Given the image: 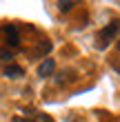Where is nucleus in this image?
<instances>
[{
	"instance_id": "9d476101",
	"label": "nucleus",
	"mask_w": 120,
	"mask_h": 122,
	"mask_svg": "<svg viewBox=\"0 0 120 122\" xmlns=\"http://www.w3.org/2000/svg\"><path fill=\"white\" fill-rule=\"evenodd\" d=\"M118 47H120V42H118Z\"/></svg>"
},
{
	"instance_id": "0eeeda50",
	"label": "nucleus",
	"mask_w": 120,
	"mask_h": 122,
	"mask_svg": "<svg viewBox=\"0 0 120 122\" xmlns=\"http://www.w3.org/2000/svg\"><path fill=\"white\" fill-rule=\"evenodd\" d=\"M0 60H2V62L13 60V51H11V49H0Z\"/></svg>"
},
{
	"instance_id": "1a4fd4ad",
	"label": "nucleus",
	"mask_w": 120,
	"mask_h": 122,
	"mask_svg": "<svg viewBox=\"0 0 120 122\" xmlns=\"http://www.w3.org/2000/svg\"><path fill=\"white\" fill-rule=\"evenodd\" d=\"M13 122H33V120H25V118H13Z\"/></svg>"
},
{
	"instance_id": "f03ea898",
	"label": "nucleus",
	"mask_w": 120,
	"mask_h": 122,
	"mask_svg": "<svg viewBox=\"0 0 120 122\" xmlns=\"http://www.w3.org/2000/svg\"><path fill=\"white\" fill-rule=\"evenodd\" d=\"M53 71H56V60L47 58V60H42V62H40V67H38V76H40V78H49V76H53Z\"/></svg>"
},
{
	"instance_id": "7ed1b4c3",
	"label": "nucleus",
	"mask_w": 120,
	"mask_h": 122,
	"mask_svg": "<svg viewBox=\"0 0 120 122\" xmlns=\"http://www.w3.org/2000/svg\"><path fill=\"white\" fill-rule=\"evenodd\" d=\"M51 47H53V45H51L49 40H42L40 45L31 51V56H33V58H45V60H47V58H49V53H51Z\"/></svg>"
},
{
	"instance_id": "20e7f679",
	"label": "nucleus",
	"mask_w": 120,
	"mask_h": 122,
	"mask_svg": "<svg viewBox=\"0 0 120 122\" xmlns=\"http://www.w3.org/2000/svg\"><path fill=\"white\" fill-rule=\"evenodd\" d=\"M5 36H7V45H9V47H18L20 45V36H18V29L13 25L5 27Z\"/></svg>"
},
{
	"instance_id": "f257e3e1",
	"label": "nucleus",
	"mask_w": 120,
	"mask_h": 122,
	"mask_svg": "<svg viewBox=\"0 0 120 122\" xmlns=\"http://www.w3.org/2000/svg\"><path fill=\"white\" fill-rule=\"evenodd\" d=\"M120 29V22H109L104 29L100 31V36H98V49H107L109 47V42L116 38V33Z\"/></svg>"
},
{
	"instance_id": "423d86ee",
	"label": "nucleus",
	"mask_w": 120,
	"mask_h": 122,
	"mask_svg": "<svg viewBox=\"0 0 120 122\" xmlns=\"http://www.w3.org/2000/svg\"><path fill=\"white\" fill-rule=\"evenodd\" d=\"M76 7V0H60L58 2V9L62 11V13H67V11H71Z\"/></svg>"
},
{
	"instance_id": "6e6552de",
	"label": "nucleus",
	"mask_w": 120,
	"mask_h": 122,
	"mask_svg": "<svg viewBox=\"0 0 120 122\" xmlns=\"http://www.w3.org/2000/svg\"><path fill=\"white\" fill-rule=\"evenodd\" d=\"M33 118H36L38 122H53L49 116H45V113H40V111H36V116H33Z\"/></svg>"
},
{
	"instance_id": "39448f33",
	"label": "nucleus",
	"mask_w": 120,
	"mask_h": 122,
	"mask_svg": "<svg viewBox=\"0 0 120 122\" xmlns=\"http://www.w3.org/2000/svg\"><path fill=\"white\" fill-rule=\"evenodd\" d=\"M25 76V69L18 67V64H9V67L5 69V78H9V80H18V78Z\"/></svg>"
}]
</instances>
